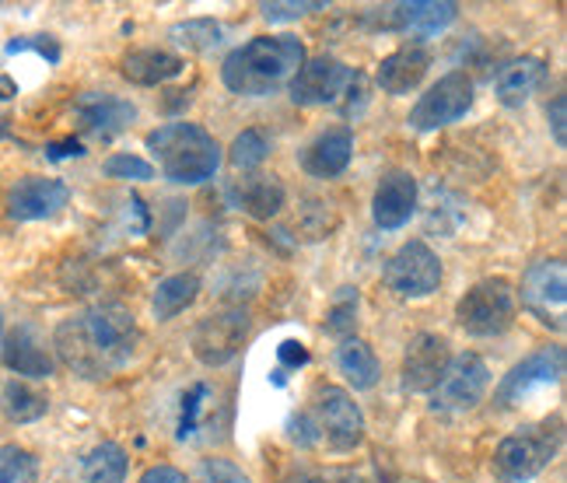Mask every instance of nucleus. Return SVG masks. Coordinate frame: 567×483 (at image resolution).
Masks as SVG:
<instances>
[{"mask_svg":"<svg viewBox=\"0 0 567 483\" xmlns=\"http://www.w3.org/2000/svg\"><path fill=\"white\" fill-rule=\"evenodd\" d=\"M56 354L81 379H109L137 354L141 329L123 305H99V309L63 319L53 333Z\"/></svg>","mask_w":567,"mask_h":483,"instance_id":"f257e3e1","label":"nucleus"},{"mask_svg":"<svg viewBox=\"0 0 567 483\" xmlns=\"http://www.w3.org/2000/svg\"><path fill=\"white\" fill-rule=\"evenodd\" d=\"M305 60L309 56H305V42L298 35H256L225 56L221 81L235 95L267 99L298 74Z\"/></svg>","mask_w":567,"mask_h":483,"instance_id":"f03ea898","label":"nucleus"},{"mask_svg":"<svg viewBox=\"0 0 567 483\" xmlns=\"http://www.w3.org/2000/svg\"><path fill=\"white\" fill-rule=\"evenodd\" d=\"M147 151L155 155L158 168L176 186H200L214 179L221 168V144H217L200 123H165L144 137Z\"/></svg>","mask_w":567,"mask_h":483,"instance_id":"7ed1b4c3","label":"nucleus"},{"mask_svg":"<svg viewBox=\"0 0 567 483\" xmlns=\"http://www.w3.org/2000/svg\"><path fill=\"white\" fill-rule=\"evenodd\" d=\"M564 442V421L560 413L547 417L539 424H526L515 434H508L505 442L494 452V476L501 483H526L533 476H539L550 466V459L560 452Z\"/></svg>","mask_w":567,"mask_h":483,"instance_id":"20e7f679","label":"nucleus"},{"mask_svg":"<svg viewBox=\"0 0 567 483\" xmlns=\"http://www.w3.org/2000/svg\"><path fill=\"white\" fill-rule=\"evenodd\" d=\"M518 316V291L505 277H487L473 284V288L455 305V322H460L470 337H501L515 326Z\"/></svg>","mask_w":567,"mask_h":483,"instance_id":"39448f33","label":"nucleus"},{"mask_svg":"<svg viewBox=\"0 0 567 483\" xmlns=\"http://www.w3.org/2000/svg\"><path fill=\"white\" fill-rule=\"evenodd\" d=\"M364 84L358 71H351L337 56H312L305 60L298 74L288 81V95L295 105L316 109V105H340L343 95H354Z\"/></svg>","mask_w":567,"mask_h":483,"instance_id":"423d86ee","label":"nucleus"},{"mask_svg":"<svg viewBox=\"0 0 567 483\" xmlns=\"http://www.w3.org/2000/svg\"><path fill=\"white\" fill-rule=\"evenodd\" d=\"M442 259L427 242L410 238L403 246L385 259L382 267V280L385 288L396 298H427L439 291L442 284Z\"/></svg>","mask_w":567,"mask_h":483,"instance_id":"0eeeda50","label":"nucleus"},{"mask_svg":"<svg viewBox=\"0 0 567 483\" xmlns=\"http://www.w3.org/2000/svg\"><path fill=\"white\" fill-rule=\"evenodd\" d=\"M312 421L319 442L333 452H354L364 442V413L354 397L340 386H319L312 397Z\"/></svg>","mask_w":567,"mask_h":483,"instance_id":"6e6552de","label":"nucleus"},{"mask_svg":"<svg viewBox=\"0 0 567 483\" xmlns=\"http://www.w3.org/2000/svg\"><path fill=\"white\" fill-rule=\"evenodd\" d=\"M522 309L554 333L567 326V267L564 259H539L522 277Z\"/></svg>","mask_w":567,"mask_h":483,"instance_id":"1a4fd4ad","label":"nucleus"},{"mask_svg":"<svg viewBox=\"0 0 567 483\" xmlns=\"http://www.w3.org/2000/svg\"><path fill=\"white\" fill-rule=\"evenodd\" d=\"M473 78L466 71H452L442 81H434L427 92L417 99V105L410 109V126L427 134V130H442L460 123L473 109Z\"/></svg>","mask_w":567,"mask_h":483,"instance_id":"9d476101","label":"nucleus"},{"mask_svg":"<svg viewBox=\"0 0 567 483\" xmlns=\"http://www.w3.org/2000/svg\"><path fill=\"white\" fill-rule=\"evenodd\" d=\"M487 389H491L487 361L466 350V354H455L449 361L445 376L431 389V407L445 413H466L487 397Z\"/></svg>","mask_w":567,"mask_h":483,"instance_id":"9b49d317","label":"nucleus"},{"mask_svg":"<svg viewBox=\"0 0 567 483\" xmlns=\"http://www.w3.org/2000/svg\"><path fill=\"white\" fill-rule=\"evenodd\" d=\"M249 337V312L246 309H221L196 322L193 329V358L207 368H221L238 358Z\"/></svg>","mask_w":567,"mask_h":483,"instance_id":"f8f14e48","label":"nucleus"},{"mask_svg":"<svg viewBox=\"0 0 567 483\" xmlns=\"http://www.w3.org/2000/svg\"><path fill=\"white\" fill-rule=\"evenodd\" d=\"M564 376V347L550 343V347H539L526 361H518L505 379L497 382L494 389V407L497 410H512L518 407L526 397H533L536 389L543 386H557Z\"/></svg>","mask_w":567,"mask_h":483,"instance_id":"ddd939ff","label":"nucleus"},{"mask_svg":"<svg viewBox=\"0 0 567 483\" xmlns=\"http://www.w3.org/2000/svg\"><path fill=\"white\" fill-rule=\"evenodd\" d=\"M71 201V189L63 179H47V175H25L8 189V217L14 222H47L60 214Z\"/></svg>","mask_w":567,"mask_h":483,"instance_id":"4468645a","label":"nucleus"},{"mask_svg":"<svg viewBox=\"0 0 567 483\" xmlns=\"http://www.w3.org/2000/svg\"><path fill=\"white\" fill-rule=\"evenodd\" d=\"M452 361L449 340L439 333H417L406 343L403 354V389L406 392H431L445 376V368Z\"/></svg>","mask_w":567,"mask_h":483,"instance_id":"2eb2a0df","label":"nucleus"},{"mask_svg":"<svg viewBox=\"0 0 567 483\" xmlns=\"http://www.w3.org/2000/svg\"><path fill=\"white\" fill-rule=\"evenodd\" d=\"M74 116L81 123V130L95 141H113L120 137L123 130L137 120V105L126 102L120 95H109V92H89L81 95L74 105Z\"/></svg>","mask_w":567,"mask_h":483,"instance_id":"dca6fc26","label":"nucleus"},{"mask_svg":"<svg viewBox=\"0 0 567 483\" xmlns=\"http://www.w3.org/2000/svg\"><path fill=\"white\" fill-rule=\"evenodd\" d=\"M413 210H417V179L403 168L385 172L382 183L375 186V196H372L375 225L385 232H396L410 222Z\"/></svg>","mask_w":567,"mask_h":483,"instance_id":"f3484780","label":"nucleus"},{"mask_svg":"<svg viewBox=\"0 0 567 483\" xmlns=\"http://www.w3.org/2000/svg\"><path fill=\"white\" fill-rule=\"evenodd\" d=\"M455 18H460V4H452V0H413V4L389 8V29L417 35V39H431L445 32Z\"/></svg>","mask_w":567,"mask_h":483,"instance_id":"a211bd4d","label":"nucleus"},{"mask_svg":"<svg viewBox=\"0 0 567 483\" xmlns=\"http://www.w3.org/2000/svg\"><path fill=\"white\" fill-rule=\"evenodd\" d=\"M354 155V130L351 126H333L322 130V134L301 151V168L316 175V179H333L347 165H351Z\"/></svg>","mask_w":567,"mask_h":483,"instance_id":"6ab92c4d","label":"nucleus"},{"mask_svg":"<svg viewBox=\"0 0 567 483\" xmlns=\"http://www.w3.org/2000/svg\"><path fill=\"white\" fill-rule=\"evenodd\" d=\"M4 364L21 379H50L56 368L50 347L39 340L35 326H14L4 337Z\"/></svg>","mask_w":567,"mask_h":483,"instance_id":"aec40b11","label":"nucleus"},{"mask_svg":"<svg viewBox=\"0 0 567 483\" xmlns=\"http://www.w3.org/2000/svg\"><path fill=\"white\" fill-rule=\"evenodd\" d=\"M231 204L252 222H274L288 204V193H284L277 175H243L231 186Z\"/></svg>","mask_w":567,"mask_h":483,"instance_id":"412c9836","label":"nucleus"},{"mask_svg":"<svg viewBox=\"0 0 567 483\" xmlns=\"http://www.w3.org/2000/svg\"><path fill=\"white\" fill-rule=\"evenodd\" d=\"M427 68H431V53L413 42V47H400L379 63L375 81L385 95H410L427 78Z\"/></svg>","mask_w":567,"mask_h":483,"instance_id":"4be33fe9","label":"nucleus"},{"mask_svg":"<svg viewBox=\"0 0 567 483\" xmlns=\"http://www.w3.org/2000/svg\"><path fill=\"white\" fill-rule=\"evenodd\" d=\"M543 81H547V63H543L539 56H518V60H508L505 68L497 71L494 95L505 109H518L536 95V88Z\"/></svg>","mask_w":567,"mask_h":483,"instance_id":"5701e85b","label":"nucleus"},{"mask_svg":"<svg viewBox=\"0 0 567 483\" xmlns=\"http://www.w3.org/2000/svg\"><path fill=\"white\" fill-rule=\"evenodd\" d=\"M186 71V60L179 53H168V50H134L123 56V78L130 84H141V88H158L172 78H179Z\"/></svg>","mask_w":567,"mask_h":483,"instance_id":"b1692460","label":"nucleus"},{"mask_svg":"<svg viewBox=\"0 0 567 483\" xmlns=\"http://www.w3.org/2000/svg\"><path fill=\"white\" fill-rule=\"evenodd\" d=\"M196 298H200V277L196 274H172V277L158 280L155 298H151V312H155L158 322H168L179 312H186Z\"/></svg>","mask_w":567,"mask_h":483,"instance_id":"393cba45","label":"nucleus"},{"mask_svg":"<svg viewBox=\"0 0 567 483\" xmlns=\"http://www.w3.org/2000/svg\"><path fill=\"white\" fill-rule=\"evenodd\" d=\"M337 368H340V376L351 382L354 389H372L379 382V358H375V350L368 347L364 340L351 337V340H343L337 347Z\"/></svg>","mask_w":567,"mask_h":483,"instance_id":"a878e982","label":"nucleus"},{"mask_svg":"<svg viewBox=\"0 0 567 483\" xmlns=\"http://www.w3.org/2000/svg\"><path fill=\"white\" fill-rule=\"evenodd\" d=\"M168 39H172V47H179L186 53H210L214 47H221L225 29H221V21H214V18H186L168 29Z\"/></svg>","mask_w":567,"mask_h":483,"instance_id":"bb28decb","label":"nucleus"},{"mask_svg":"<svg viewBox=\"0 0 567 483\" xmlns=\"http://www.w3.org/2000/svg\"><path fill=\"white\" fill-rule=\"evenodd\" d=\"M0 410L8 413V421L29 424V421H39V417L50 410V400H47V392H39L29 382L14 379L4 386V392H0Z\"/></svg>","mask_w":567,"mask_h":483,"instance_id":"cd10ccee","label":"nucleus"},{"mask_svg":"<svg viewBox=\"0 0 567 483\" xmlns=\"http://www.w3.org/2000/svg\"><path fill=\"white\" fill-rule=\"evenodd\" d=\"M126 466H130V459H126L123 445L102 442L84 455V483H123Z\"/></svg>","mask_w":567,"mask_h":483,"instance_id":"c85d7f7f","label":"nucleus"},{"mask_svg":"<svg viewBox=\"0 0 567 483\" xmlns=\"http://www.w3.org/2000/svg\"><path fill=\"white\" fill-rule=\"evenodd\" d=\"M358 309H361V291L358 288H340L330 301V312H326L322 329L330 337L351 340V333L358 329Z\"/></svg>","mask_w":567,"mask_h":483,"instance_id":"c756f323","label":"nucleus"},{"mask_svg":"<svg viewBox=\"0 0 567 483\" xmlns=\"http://www.w3.org/2000/svg\"><path fill=\"white\" fill-rule=\"evenodd\" d=\"M267 158H270V141H267L264 130H243V134H238L228 147V162L243 172L259 168Z\"/></svg>","mask_w":567,"mask_h":483,"instance_id":"7c9ffc66","label":"nucleus"},{"mask_svg":"<svg viewBox=\"0 0 567 483\" xmlns=\"http://www.w3.org/2000/svg\"><path fill=\"white\" fill-rule=\"evenodd\" d=\"M39 480V459L18 445L0 449V483H35Z\"/></svg>","mask_w":567,"mask_h":483,"instance_id":"2f4dec72","label":"nucleus"},{"mask_svg":"<svg viewBox=\"0 0 567 483\" xmlns=\"http://www.w3.org/2000/svg\"><path fill=\"white\" fill-rule=\"evenodd\" d=\"M102 172L109 175V179H130V183L155 179V165L137 158V155H113V158H105Z\"/></svg>","mask_w":567,"mask_h":483,"instance_id":"473e14b6","label":"nucleus"},{"mask_svg":"<svg viewBox=\"0 0 567 483\" xmlns=\"http://www.w3.org/2000/svg\"><path fill=\"white\" fill-rule=\"evenodd\" d=\"M207 386L204 382H196V386H189V392L183 397V413H179V442H189V438L196 434V428H200V407H204V400H207Z\"/></svg>","mask_w":567,"mask_h":483,"instance_id":"72a5a7b5","label":"nucleus"},{"mask_svg":"<svg viewBox=\"0 0 567 483\" xmlns=\"http://www.w3.org/2000/svg\"><path fill=\"white\" fill-rule=\"evenodd\" d=\"M196 476H200V483H249V476L238 470L231 459H204L200 470H196Z\"/></svg>","mask_w":567,"mask_h":483,"instance_id":"f704fd0d","label":"nucleus"},{"mask_svg":"<svg viewBox=\"0 0 567 483\" xmlns=\"http://www.w3.org/2000/svg\"><path fill=\"white\" fill-rule=\"evenodd\" d=\"M322 8L326 4H319V0H284V4H264L259 11H264L267 21H298V18L322 11Z\"/></svg>","mask_w":567,"mask_h":483,"instance_id":"c9c22d12","label":"nucleus"},{"mask_svg":"<svg viewBox=\"0 0 567 483\" xmlns=\"http://www.w3.org/2000/svg\"><path fill=\"white\" fill-rule=\"evenodd\" d=\"M25 50L39 53V56H47L50 63L60 60V47H56V39H53V35H25V39H11V42H8V53H25Z\"/></svg>","mask_w":567,"mask_h":483,"instance_id":"e433bc0d","label":"nucleus"},{"mask_svg":"<svg viewBox=\"0 0 567 483\" xmlns=\"http://www.w3.org/2000/svg\"><path fill=\"white\" fill-rule=\"evenodd\" d=\"M288 434L295 438L298 445H316L319 442V431H316V421L312 413H298L288 421Z\"/></svg>","mask_w":567,"mask_h":483,"instance_id":"4c0bfd02","label":"nucleus"},{"mask_svg":"<svg viewBox=\"0 0 567 483\" xmlns=\"http://www.w3.org/2000/svg\"><path fill=\"white\" fill-rule=\"evenodd\" d=\"M567 95H554V102L547 105V116H550V130H554V141L557 147L567 144Z\"/></svg>","mask_w":567,"mask_h":483,"instance_id":"58836bf2","label":"nucleus"},{"mask_svg":"<svg viewBox=\"0 0 567 483\" xmlns=\"http://www.w3.org/2000/svg\"><path fill=\"white\" fill-rule=\"evenodd\" d=\"M137 483H189V476L183 470H176V466H151V470L141 473Z\"/></svg>","mask_w":567,"mask_h":483,"instance_id":"ea45409f","label":"nucleus"},{"mask_svg":"<svg viewBox=\"0 0 567 483\" xmlns=\"http://www.w3.org/2000/svg\"><path fill=\"white\" fill-rule=\"evenodd\" d=\"M84 155V144L78 137H68V141H56L47 147V158L50 162H63V158H81Z\"/></svg>","mask_w":567,"mask_h":483,"instance_id":"a19ab883","label":"nucleus"},{"mask_svg":"<svg viewBox=\"0 0 567 483\" xmlns=\"http://www.w3.org/2000/svg\"><path fill=\"white\" fill-rule=\"evenodd\" d=\"M277 354H280V364H284V368H301V364H309V350H305L301 343H295V340H284Z\"/></svg>","mask_w":567,"mask_h":483,"instance_id":"79ce46f5","label":"nucleus"},{"mask_svg":"<svg viewBox=\"0 0 567 483\" xmlns=\"http://www.w3.org/2000/svg\"><path fill=\"white\" fill-rule=\"evenodd\" d=\"M280 483H326V480L319 473H312V470H291Z\"/></svg>","mask_w":567,"mask_h":483,"instance_id":"37998d69","label":"nucleus"},{"mask_svg":"<svg viewBox=\"0 0 567 483\" xmlns=\"http://www.w3.org/2000/svg\"><path fill=\"white\" fill-rule=\"evenodd\" d=\"M11 95H14V81L0 78V99H11Z\"/></svg>","mask_w":567,"mask_h":483,"instance_id":"c03bdc74","label":"nucleus"},{"mask_svg":"<svg viewBox=\"0 0 567 483\" xmlns=\"http://www.w3.org/2000/svg\"><path fill=\"white\" fill-rule=\"evenodd\" d=\"M0 337H4V319H0Z\"/></svg>","mask_w":567,"mask_h":483,"instance_id":"a18cd8bd","label":"nucleus"},{"mask_svg":"<svg viewBox=\"0 0 567 483\" xmlns=\"http://www.w3.org/2000/svg\"><path fill=\"white\" fill-rule=\"evenodd\" d=\"M347 483H354V480H347Z\"/></svg>","mask_w":567,"mask_h":483,"instance_id":"49530a36","label":"nucleus"}]
</instances>
